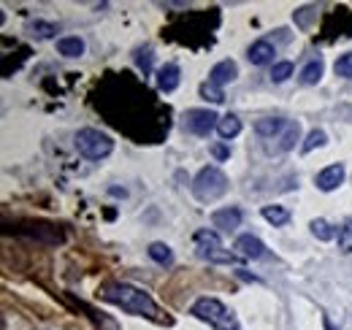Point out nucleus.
<instances>
[{"label":"nucleus","mask_w":352,"mask_h":330,"mask_svg":"<svg viewBox=\"0 0 352 330\" xmlns=\"http://www.w3.org/2000/svg\"><path fill=\"white\" fill-rule=\"evenodd\" d=\"M98 295L111 303V306H120L122 311L135 314V317H146V320H155V322H171L160 314V306L155 303V298L146 292V289L128 285V282H106L103 287L98 289Z\"/></svg>","instance_id":"obj_1"},{"label":"nucleus","mask_w":352,"mask_h":330,"mask_svg":"<svg viewBox=\"0 0 352 330\" xmlns=\"http://www.w3.org/2000/svg\"><path fill=\"white\" fill-rule=\"evenodd\" d=\"M190 314L198 317L201 322H209L214 330H241L239 320H236V314H233L222 300L209 298V295H206V298H198V300L192 303Z\"/></svg>","instance_id":"obj_2"},{"label":"nucleus","mask_w":352,"mask_h":330,"mask_svg":"<svg viewBox=\"0 0 352 330\" xmlns=\"http://www.w3.org/2000/svg\"><path fill=\"white\" fill-rule=\"evenodd\" d=\"M192 195L201 204H214L217 198H222L228 192V176L222 173L217 165H206L198 170V176L192 179Z\"/></svg>","instance_id":"obj_3"},{"label":"nucleus","mask_w":352,"mask_h":330,"mask_svg":"<svg viewBox=\"0 0 352 330\" xmlns=\"http://www.w3.org/2000/svg\"><path fill=\"white\" fill-rule=\"evenodd\" d=\"M74 144H76L79 155L87 157V160H103V157H109V155L114 152L111 135H109V133H100V130H95V127L79 130L76 138H74Z\"/></svg>","instance_id":"obj_4"},{"label":"nucleus","mask_w":352,"mask_h":330,"mask_svg":"<svg viewBox=\"0 0 352 330\" xmlns=\"http://www.w3.org/2000/svg\"><path fill=\"white\" fill-rule=\"evenodd\" d=\"M195 254L201 260H209V263H217V265H233L239 263V257L233 252L222 247L220 236L214 230H198L195 233Z\"/></svg>","instance_id":"obj_5"},{"label":"nucleus","mask_w":352,"mask_h":330,"mask_svg":"<svg viewBox=\"0 0 352 330\" xmlns=\"http://www.w3.org/2000/svg\"><path fill=\"white\" fill-rule=\"evenodd\" d=\"M182 124H184L187 133L204 138V135H209V133L220 124V117H217L212 109H190V111L182 117Z\"/></svg>","instance_id":"obj_6"},{"label":"nucleus","mask_w":352,"mask_h":330,"mask_svg":"<svg viewBox=\"0 0 352 330\" xmlns=\"http://www.w3.org/2000/svg\"><path fill=\"white\" fill-rule=\"evenodd\" d=\"M22 233L36 239V241H41V244H63L65 241L63 230H57L54 225H46V222H25Z\"/></svg>","instance_id":"obj_7"},{"label":"nucleus","mask_w":352,"mask_h":330,"mask_svg":"<svg viewBox=\"0 0 352 330\" xmlns=\"http://www.w3.org/2000/svg\"><path fill=\"white\" fill-rule=\"evenodd\" d=\"M344 176H347V170H344V165H328V168H322L320 173H317V179H314V184H317V190H322V192H331V190H336L342 182H344Z\"/></svg>","instance_id":"obj_8"},{"label":"nucleus","mask_w":352,"mask_h":330,"mask_svg":"<svg viewBox=\"0 0 352 330\" xmlns=\"http://www.w3.org/2000/svg\"><path fill=\"white\" fill-rule=\"evenodd\" d=\"M236 249H239V254L247 257V260H261V257H265V244L258 236H250V233L236 239Z\"/></svg>","instance_id":"obj_9"},{"label":"nucleus","mask_w":352,"mask_h":330,"mask_svg":"<svg viewBox=\"0 0 352 330\" xmlns=\"http://www.w3.org/2000/svg\"><path fill=\"white\" fill-rule=\"evenodd\" d=\"M212 225L220 228V230H236V228L241 225V208H236V206L217 208V211L212 214Z\"/></svg>","instance_id":"obj_10"},{"label":"nucleus","mask_w":352,"mask_h":330,"mask_svg":"<svg viewBox=\"0 0 352 330\" xmlns=\"http://www.w3.org/2000/svg\"><path fill=\"white\" fill-rule=\"evenodd\" d=\"M274 54H276V46H274L271 41H265V38L255 41L250 49H247V57H250L252 65H268V63L274 60Z\"/></svg>","instance_id":"obj_11"},{"label":"nucleus","mask_w":352,"mask_h":330,"mask_svg":"<svg viewBox=\"0 0 352 330\" xmlns=\"http://www.w3.org/2000/svg\"><path fill=\"white\" fill-rule=\"evenodd\" d=\"M239 76V65L233 63V60H220L212 71H209V82L217 84V87H222V84L233 82Z\"/></svg>","instance_id":"obj_12"},{"label":"nucleus","mask_w":352,"mask_h":330,"mask_svg":"<svg viewBox=\"0 0 352 330\" xmlns=\"http://www.w3.org/2000/svg\"><path fill=\"white\" fill-rule=\"evenodd\" d=\"M157 87H160V92H174L179 87V65H174V63L160 65L157 68Z\"/></svg>","instance_id":"obj_13"},{"label":"nucleus","mask_w":352,"mask_h":330,"mask_svg":"<svg viewBox=\"0 0 352 330\" xmlns=\"http://www.w3.org/2000/svg\"><path fill=\"white\" fill-rule=\"evenodd\" d=\"M57 52L63 57H82L85 54V41L79 36H63V38H57Z\"/></svg>","instance_id":"obj_14"},{"label":"nucleus","mask_w":352,"mask_h":330,"mask_svg":"<svg viewBox=\"0 0 352 330\" xmlns=\"http://www.w3.org/2000/svg\"><path fill=\"white\" fill-rule=\"evenodd\" d=\"M287 124L282 117H268V120H261V122H255V133L258 135H263V138H274V135H279L282 130H287Z\"/></svg>","instance_id":"obj_15"},{"label":"nucleus","mask_w":352,"mask_h":330,"mask_svg":"<svg viewBox=\"0 0 352 330\" xmlns=\"http://www.w3.org/2000/svg\"><path fill=\"white\" fill-rule=\"evenodd\" d=\"M263 219L265 222H271L274 228H282V225H287L290 222V211L285 206H263Z\"/></svg>","instance_id":"obj_16"},{"label":"nucleus","mask_w":352,"mask_h":330,"mask_svg":"<svg viewBox=\"0 0 352 330\" xmlns=\"http://www.w3.org/2000/svg\"><path fill=\"white\" fill-rule=\"evenodd\" d=\"M217 133H220L225 141L236 138V135L241 133V120H239L236 114H228V117H222L220 124H217Z\"/></svg>","instance_id":"obj_17"},{"label":"nucleus","mask_w":352,"mask_h":330,"mask_svg":"<svg viewBox=\"0 0 352 330\" xmlns=\"http://www.w3.org/2000/svg\"><path fill=\"white\" fill-rule=\"evenodd\" d=\"M149 257H152L155 263H160V265H171V263H174V252H171L168 244H163V241L149 244Z\"/></svg>","instance_id":"obj_18"},{"label":"nucleus","mask_w":352,"mask_h":330,"mask_svg":"<svg viewBox=\"0 0 352 330\" xmlns=\"http://www.w3.org/2000/svg\"><path fill=\"white\" fill-rule=\"evenodd\" d=\"M322 71H325V65H322V60H311L309 65H304V71H301V84H317L322 79Z\"/></svg>","instance_id":"obj_19"},{"label":"nucleus","mask_w":352,"mask_h":330,"mask_svg":"<svg viewBox=\"0 0 352 330\" xmlns=\"http://www.w3.org/2000/svg\"><path fill=\"white\" fill-rule=\"evenodd\" d=\"M311 236L314 239H320V241H333L336 239V230L331 228V222H325V219H311Z\"/></svg>","instance_id":"obj_20"},{"label":"nucleus","mask_w":352,"mask_h":330,"mask_svg":"<svg viewBox=\"0 0 352 330\" xmlns=\"http://www.w3.org/2000/svg\"><path fill=\"white\" fill-rule=\"evenodd\" d=\"M298 135H301V124H298V122H290V124H287V130L282 133V141H279V149H282V152H287V149H293V146H296V141H298Z\"/></svg>","instance_id":"obj_21"},{"label":"nucleus","mask_w":352,"mask_h":330,"mask_svg":"<svg viewBox=\"0 0 352 330\" xmlns=\"http://www.w3.org/2000/svg\"><path fill=\"white\" fill-rule=\"evenodd\" d=\"M290 76H293V63H290V60H282V63H276V65L271 68V82L282 84V82H287Z\"/></svg>","instance_id":"obj_22"},{"label":"nucleus","mask_w":352,"mask_h":330,"mask_svg":"<svg viewBox=\"0 0 352 330\" xmlns=\"http://www.w3.org/2000/svg\"><path fill=\"white\" fill-rule=\"evenodd\" d=\"M135 65H138L144 74H152V65H155V54H152V49H149V46L135 52Z\"/></svg>","instance_id":"obj_23"},{"label":"nucleus","mask_w":352,"mask_h":330,"mask_svg":"<svg viewBox=\"0 0 352 330\" xmlns=\"http://www.w3.org/2000/svg\"><path fill=\"white\" fill-rule=\"evenodd\" d=\"M328 144V135H325V130H311L307 135V141H304V152H311V149H317V146H325Z\"/></svg>","instance_id":"obj_24"},{"label":"nucleus","mask_w":352,"mask_h":330,"mask_svg":"<svg viewBox=\"0 0 352 330\" xmlns=\"http://www.w3.org/2000/svg\"><path fill=\"white\" fill-rule=\"evenodd\" d=\"M333 71H336V76H342V79H352V52L342 54V57L336 60Z\"/></svg>","instance_id":"obj_25"},{"label":"nucleus","mask_w":352,"mask_h":330,"mask_svg":"<svg viewBox=\"0 0 352 330\" xmlns=\"http://www.w3.org/2000/svg\"><path fill=\"white\" fill-rule=\"evenodd\" d=\"M201 95H204L206 100H212V103H222V100H225L222 87H217V84H212V82L201 84Z\"/></svg>","instance_id":"obj_26"},{"label":"nucleus","mask_w":352,"mask_h":330,"mask_svg":"<svg viewBox=\"0 0 352 330\" xmlns=\"http://www.w3.org/2000/svg\"><path fill=\"white\" fill-rule=\"evenodd\" d=\"M339 249L342 252H352V217L339 228Z\"/></svg>","instance_id":"obj_27"},{"label":"nucleus","mask_w":352,"mask_h":330,"mask_svg":"<svg viewBox=\"0 0 352 330\" xmlns=\"http://www.w3.org/2000/svg\"><path fill=\"white\" fill-rule=\"evenodd\" d=\"M30 30H33V36H38V38H52L54 33H57V25L54 22H33L30 25Z\"/></svg>","instance_id":"obj_28"},{"label":"nucleus","mask_w":352,"mask_h":330,"mask_svg":"<svg viewBox=\"0 0 352 330\" xmlns=\"http://www.w3.org/2000/svg\"><path fill=\"white\" fill-rule=\"evenodd\" d=\"M317 16V11L311 8V6H307V8H301V11H296V25L301 28V30H309L311 28V19Z\"/></svg>","instance_id":"obj_29"},{"label":"nucleus","mask_w":352,"mask_h":330,"mask_svg":"<svg viewBox=\"0 0 352 330\" xmlns=\"http://www.w3.org/2000/svg\"><path fill=\"white\" fill-rule=\"evenodd\" d=\"M212 155H214L217 160H228V157H230V149H228L225 144H217V146H212Z\"/></svg>","instance_id":"obj_30"},{"label":"nucleus","mask_w":352,"mask_h":330,"mask_svg":"<svg viewBox=\"0 0 352 330\" xmlns=\"http://www.w3.org/2000/svg\"><path fill=\"white\" fill-rule=\"evenodd\" d=\"M322 325H325V330H336L333 325H331V320H322Z\"/></svg>","instance_id":"obj_31"}]
</instances>
